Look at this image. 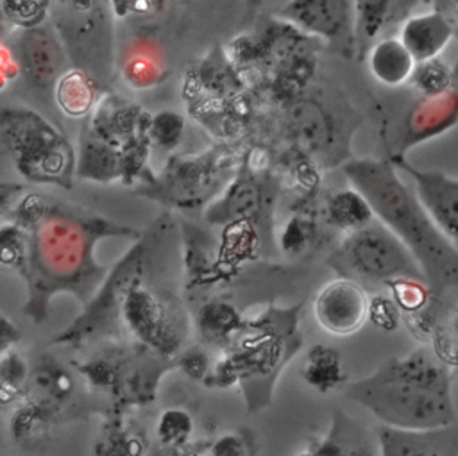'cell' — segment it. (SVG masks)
Wrapping results in <instances>:
<instances>
[{"instance_id": "obj_1", "label": "cell", "mask_w": 458, "mask_h": 456, "mask_svg": "<svg viewBox=\"0 0 458 456\" xmlns=\"http://www.w3.org/2000/svg\"><path fill=\"white\" fill-rule=\"evenodd\" d=\"M179 231L163 211L107 270L82 313L52 343L81 347L127 333L136 345L175 359L190 333L188 311L175 291Z\"/></svg>"}, {"instance_id": "obj_2", "label": "cell", "mask_w": 458, "mask_h": 456, "mask_svg": "<svg viewBox=\"0 0 458 456\" xmlns=\"http://www.w3.org/2000/svg\"><path fill=\"white\" fill-rule=\"evenodd\" d=\"M23 231L27 252L20 277L27 286V300L21 313L34 324L48 318L57 293L73 295L82 308L93 299L109 270L95 258L100 240H136L141 232L48 195L39 215Z\"/></svg>"}, {"instance_id": "obj_3", "label": "cell", "mask_w": 458, "mask_h": 456, "mask_svg": "<svg viewBox=\"0 0 458 456\" xmlns=\"http://www.w3.org/2000/svg\"><path fill=\"white\" fill-rule=\"evenodd\" d=\"M345 393L394 429L431 431L456 420L451 372L426 347L390 358L370 376L349 383Z\"/></svg>"}, {"instance_id": "obj_4", "label": "cell", "mask_w": 458, "mask_h": 456, "mask_svg": "<svg viewBox=\"0 0 458 456\" xmlns=\"http://www.w3.org/2000/svg\"><path fill=\"white\" fill-rule=\"evenodd\" d=\"M342 172L377 222L408 249L429 288L458 286V250L433 224L392 161L349 159Z\"/></svg>"}, {"instance_id": "obj_5", "label": "cell", "mask_w": 458, "mask_h": 456, "mask_svg": "<svg viewBox=\"0 0 458 456\" xmlns=\"http://www.w3.org/2000/svg\"><path fill=\"white\" fill-rule=\"evenodd\" d=\"M301 304L274 308L245 320L242 329L222 350L206 383L218 386L238 384L247 411L258 415L272 402L276 381L286 363L301 350Z\"/></svg>"}, {"instance_id": "obj_6", "label": "cell", "mask_w": 458, "mask_h": 456, "mask_svg": "<svg viewBox=\"0 0 458 456\" xmlns=\"http://www.w3.org/2000/svg\"><path fill=\"white\" fill-rule=\"evenodd\" d=\"M0 143L27 182L73 188L77 166L73 145L38 111L0 104Z\"/></svg>"}, {"instance_id": "obj_7", "label": "cell", "mask_w": 458, "mask_h": 456, "mask_svg": "<svg viewBox=\"0 0 458 456\" xmlns=\"http://www.w3.org/2000/svg\"><path fill=\"white\" fill-rule=\"evenodd\" d=\"M238 166L225 147L195 156H172L157 175L131 190L132 195L170 209L191 211L209 204L236 177Z\"/></svg>"}, {"instance_id": "obj_8", "label": "cell", "mask_w": 458, "mask_h": 456, "mask_svg": "<svg viewBox=\"0 0 458 456\" xmlns=\"http://www.w3.org/2000/svg\"><path fill=\"white\" fill-rule=\"evenodd\" d=\"M52 27L72 66L109 93L114 73V18L109 2H52Z\"/></svg>"}, {"instance_id": "obj_9", "label": "cell", "mask_w": 458, "mask_h": 456, "mask_svg": "<svg viewBox=\"0 0 458 456\" xmlns=\"http://www.w3.org/2000/svg\"><path fill=\"white\" fill-rule=\"evenodd\" d=\"M338 277L363 283L392 284L410 279L424 283V275L408 249L379 222L349 232L329 258Z\"/></svg>"}, {"instance_id": "obj_10", "label": "cell", "mask_w": 458, "mask_h": 456, "mask_svg": "<svg viewBox=\"0 0 458 456\" xmlns=\"http://www.w3.org/2000/svg\"><path fill=\"white\" fill-rule=\"evenodd\" d=\"M150 118L138 104L120 95L106 93L82 123L84 129L122 154L127 166V184L132 186L145 182L152 175L147 168Z\"/></svg>"}, {"instance_id": "obj_11", "label": "cell", "mask_w": 458, "mask_h": 456, "mask_svg": "<svg viewBox=\"0 0 458 456\" xmlns=\"http://www.w3.org/2000/svg\"><path fill=\"white\" fill-rule=\"evenodd\" d=\"M277 13L286 25L324 39L335 52L345 57L356 54L352 2L295 0L286 2Z\"/></svg>"}, {"instance_id": "obj_12", "label": "cell", "mask_w": 458, "mask_h": 456, "mask_svg": "<svg viewBox=\"0 0 458 456\" xmlns=\"http://www.w3.org/2000/svg\"><path fill=\"white\" fill-rule=\"evenodd\" d=\"M392 163L410 175L419 202L438 231L458 250V177H451L440 170L417 168L401 156L394 157Z\"/></svg>"}, {"instance_id": "obj_13", "label": "cell", "mask_w": 458, "mask_h": 456, "mask_svg": "<svg viewBox=\"0 0 458 456\" xmlns=\"http://www.w3.org/2000/svg\"><path fill=\"white\" fill-rule=\"evenodd\" d=\"M20 73L30 86L48 89L55 86L64 72L66 54L54 27H34L21 30L11 45Z\"/></svg>"}, {"instance_id": "obj_14", "label": "cell", "mask_w": 458, "mask_h": 456, "mask_svg": "<svg viewBox=\"0 0 458 456\" xmlns=\"http://www.w3.org/2000/svg\"><path fill=\"white\" fill-rule=\"evenodd\" d=\"M317 322L331 334L347 336L358 331L369 315V297L363 286L338 277L329 281L315 297Z\"/></svg>"}, {"instance_id": "obj_15", "label": "cell", "mask_w": 458, "mask_h": 456, "mask_svg": "<svg viewBox=\"0 0 458 456\" xmlns=\"http://www.w3.org/2000/svg\"><path fill=\"white\" fill-rule=\"evenodd\" d=\"M379 456H458V427L404 431L381 426L377 429Z\"/></svg>"}, {"instance_id": "obj_16", "label": "cell", "mask_w": 458, "mask_h": 456, "mask_svg": "<svg viewBox=\"0 0 458 456\" xmlns=\"http://www.w3.org/2000/svg\"><path fill=\"white\" fill-rule=\"evenodd\" d=\"M453 38L451 20L442 11H428L408 16L401 23L399 41L408 50L415 64L433 61Z\"/></svg>"}, {"instance_id": "obj_17", "label": "cell", "mask_w": 458, "mask_h": 456, "mask_svg": "<svg viewBox=\"0 0 458 456\" xmlns=\"http://www.w3.org/2000/svg\"><path fill=\"white\" fill-rule=\"evenodd\" d=\"M265 197L261 182L254 177H234L224 195L206 209V220L211 224L249 222L265 209Z\"/></svg>"}, {"instance_id": "obj_18", "label": "cell", "mask_w": 458, "mask_h": 456, "mask_svg": "<svg viewBox=\"0 0 458 456\" xmlns=\"http://www.w3.org/2000/svg\"><path fill=\"white\" fill-rule=\"evenodd\" d=\"M75 175L100 184H111L114 181L127 184V166L122 154L84 127L79 136Z\"/></svg>"}, {"instance_id": "obj_19", "label": "cell", "mask_w": 458, "mask_h": 456, "mask_svg": "<svg viewBox=\"0 0 458 456\" xmlns=\"http://www.w3.org/2000/svg\"><path fill=\"white\" fill-rule=\"evenodd\" d=\"M413 2H352L354 9V46L363 55L376 43L377 34L388 25L406 20Z\"/></svg>"}, {"instance_id": "obj_20", "label": "cell", "mask_w": 458, "mask_h": 456, "mask_svg": "<svg viewBox=\"0 0 458 456\" xmlns=\"http://www.w3.org/2000/svg\"><path fill=\"white\" fill-rule=\"evenodd\" d=\"M54 91L59 109L72 118H88L104 95L100 86L77 68L64 70L57 79Z\"/></svg>"}, {"instance_id": "obj_21", "label": "cell", "mask_w": 458, "mask_h": 456, "mask_svg": "<svg viewBox=\"0 0 458 456\" xmlns=\"http://www.w3.org/2000/svg\"><path fill=\"white\" fill-rule=\"evenodd\" d=\"M195 329L206 345L225 349L243 325L238 309L224 300H208L195 313Z\"/></svg>"}, {"instance_id": "obj_22", "label": "cell", "mask_w": 458, "mask_h": 456, "mask_svg": "<svg viewBox=\"0 0 458 456\" xmlns=\"http://www.w3.org/2000/svg\"><path fill=\"white\" fill-rule=\"evenodd\" d=\"M370 73L385 86H401L411 79L415 61L397 38L376 41L367 52Z\"/></svg>"}, {"instance_id": "obj_23", "label": "cell", "mask_w": 458, "mask_h": 456, "mask_svg": "<svg viewBox=\"0 0 458 456\" xmlns=\"http://www.w3.org/2000/svg\"><path fill=\"white\" fill-rule=\"evenodd\" d=\"M290 127L297 139L310 147L324 150L333 139V120L324 107L313 98L302 100L293 106L290 113Z\"/></svg>"}, {"instance_id": "obj_24", "label": "cell", "mask_w": 458, "mask_h": 456, "mask_svg": "<svg viewBox=\"0 0 458 456\" xmlns=\"http://www.w3.org/2000/svg\"><path fill=\"white\" fill-rule=\"evenodd\" d=\"M302 376L310 386L326 393L345 381L340 352L327 345H311L302 367Z\"/></svg>"}, {"instance_id": "obj_25", "label": "cell", "mask_w": 458, "mask_h": 456, "mask_svg": "<svg viewBox=\"0 0 458 456\" xmlns=\"http://www.w3.org/2000/svg\"><path fill=\"white\" fill-rule=\"evenodd\" d=\"M327 216L329 220L349 232L363 229L370 222H374V215L365 202V198L356 190H342L336 191L327 200Z\"/></svg>"}, {"instance_id": "obj_26", "label": "cell", "mask_w": 458, "mask_h": 456, "mask_svg": "<svg viewBox=\"0 0 458 456\" xmlns=\"http://www.w3.org/2000/svg\"><path fill=\"white\" fill-rule=\"evenodd\" d=\"M143 451L141 438L120 422L107 426L95 443V456H141Z\"/></svg>"}, {"instance_id": "obj_27", "label": "cell", "mask_w": 458, "mask_h": 456, "mask_svg": "<svg viewBox=\"0 0 458 456\" xmlns=\"http://www.w3.org/2000/svg\"><path fill=\"white\" fill-rule=\"evenodd\" d=\"M193 433V418L186 410L168 408L165 410L156 424L157 440L170 449H179L190 442Z\"/></svg>"}, {"instance_id": "obj_28", "label": "cell", "mask_w": 458, "mask_h": 456, "mask_svg": "<svg viewBox=\"0 0 458 456\" xmlns=\"http://www.w3.org/2000/svg\"><path fill=\"white\" fill-rule=\"evenodd\" d=\"M50 5L52 2L41 0V2H18V0H2L0 11L9 21V25H14L21 30L34 29L45 23L47 16H50Z\"/></svg>"}, {"instance_id": "obj_29", "label": "cell", "mask_w": 458, "mask_h": 456, "mask_svg": "<svg viewBox=\"0 0 458 456\" xmlns=\"http://www.w3.org/2000/svg\"><path fill=\"white\" fill-rule=\"evenodd\" d=\"M27 240L25 231L14 224H5L0 227V266L14 270L18 275L25 265Z\"/></svg>"}, {"instance_id": "obj_30", "label": "cell", "mask_w": 458, "mask_h": 456, "mask_svg": "<svg viewBox=\"0 0 458 456\" xmlns=\"http://www.w3.org/2000/svg\"><path fill=\"white\" fill-rule=\"evenodd\" d=\"M184 129V120L174 111H161L150 118L148 138L150 145H156L163 150H172L181 141Z\"/></svg>"}, {"instance_id": "obj_31", "label": "cell", "mask_w": 458, "mask_h": 456, "mask_svg": "<svg viewBox=\"0 0 458 456\" xmlns=\"http://www.w3.org/2000/svg\"><path fill=\"white\" fill-rule=\"evenodd\" d=\"M410 80H413L415 88L420 89L428 98H431L442 95V91L449 84V72L438 59H433L415 64Z\"/></svg>"}, {"instance_id": "obj_32", "label": "cell", "mask_w": 458, "mask_h": 456, "mask_svg": "<svg viewBox=\"0 0 458 456\" xmlns=\"http://www.w3.org/2000/svg\"><path fill=\"white\" fill-rule=\"evenodd\" d=\"M30 370L27 361L16 354V352H7L0 359V386L9 390L11 393L18 395L25 384H29Z\"/></svg>"}, {"instance_id": "obj_33", "label": "cell", "mask_w": 458, "mask_h": 456, "mask_svg": "<svg viewBox=\"0 0 458 456\" xmlns=\"http://www.w3.org/2000/svg\"><path fill=\"white\" fill-rule=\"evenodd\" d=\"M211 456H252V442L249 440L247 435L240 431H231L222 436H218L211 447H209Z\"/></svg>"}, {"instance_id": "obj_34", "label": "cell", "mask_w": 458, "mask_h": 456, "mask_svg": "<svg viewBox=\"0 0 458 456\" xmlns=\"http://www.w3.org/2000/svg\"><path fill=\"white\" fill-rule=\"evenodd\" d=\"M367 318H370L377 327H381L385 331L395 329L397 320H399V313H397V306H395L394 299H386V297L369 299V315H367Z\"/></svg>"}, {"instance_id": "obj_35", "label": "cell", "mask_w": 458, "mask_h": 456, "mask_svg": "<svg viewBox=\"0 0 458 456\" xmlns=\"http://www.w3.org/2000/svg\"><path fill=\"white\" fill-rule=\"evenodd\" d=\"M175 367H179L191 379H208L209 376V359L200 349L182 350L175 358Z\"/></svg>"}, {"instance_id": "obj_36", "label": "cell", "mask_w": 458, "mask_h": 456, "mask_svg": "<svg viewBox=\"0 0 458 456\" xmlns=\"http://www.w3.org/2000/svg\"><path fill=\"white\" fill-rule=\"evenodd\" d=\"M20 75V66L14 57V50L4 38H0V89L9 86Z\"/></svg>"}, {"instance_id": "obj_37", "label": "cell", "mask_w": 458, "mask_h": 456, "mask_svg": "<svg viewBox=\"0 0 458 456\" xmlns=\"http://www.w3.org/2000/svg\"><path fill=\"white\" fill-rule=\"evenodd\" d=\"M25 191H27V184H18L13 181L0 179V216L9 213V209L16 204V198H20V195Z\"/></svg>"}, {"instance_id": "obj_38", "label": "cell", "mask_w": 458, "mask_h": 456, "mask_svg": "<svg viewBox=\"0 0 458 456\" xmlns=\"http://www.w3.org/2000/svg\"><path fill=\"white\" fill-rule=\"evenodd\" d=\"M20 340V329L5 313L0 311V356L7 354L9 349Z\"/></svg>"}, {"instance_id": "obj_39", "label": "cell", "mask_w": 458, "mask_h": 456, "mask_svg": "<svg viewBox=\"0 0 458 456\" xmlns=\"http://www.w3.org/2000/svg\"><path fill=\"white\" fill-rule=\"evenodd\" d=\"M186 456H211V452H193V454H186Z\"/></svg>"}, {"instance_id": "obj_40", "label": "cell", "mask_w": 458, "mask_h": 456, "mask_svg": "<svg viewBox=\"0 0 458 456\" xmlns=\"http://www.w3.org/2000/svg\"><path fill=\"white\" fill-rule=\"evenodd\" d=\"M453 7H456V9H458V2H454V4H453Z\"/></svg>"}]
</instances>
